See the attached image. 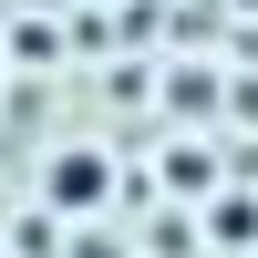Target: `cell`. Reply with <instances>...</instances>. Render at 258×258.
Here are the masks:
<instances>
[{
	"instance_id": "obj_1",
	"label": "cell",
	"mask_w": 258,
	"mask_h": 258,
	"mask_svg": "<svg viewBox=\"0 0 258 258\" xmlns=\"http://www.w3.org/2000/svg\"><path fill=\"white\" fill-rule=\"evenodd\" d=\"M103 197H114V155H103V145H52V165H41V207H52V217H93Z\"/></svg>"
}]
</instances>
